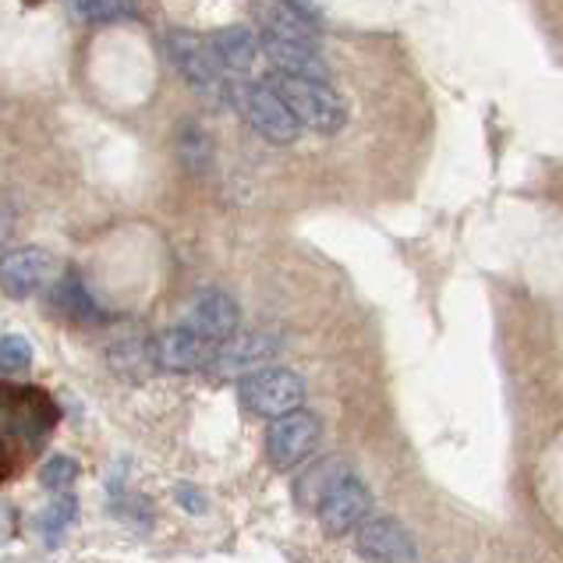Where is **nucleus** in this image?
<instances>
[{
    "instance_id": "nucleus-14",
    "label": "nucleus",
    "mask_w": 563,
    "mask_h": 563,
    "mask_svg": "<svg viewBox=\"0 0 563 563\" xmlns=\"http://www.w3.org/2000/svg\"><path fill=\"white\" fill-rule=\"evenodd\" d=\"M213 51H217L220 68H228L234 75H249L255 68V60L263 57L260 36H255L249 25H228V29H220L217 36H213Z\"/></svg>"
},
{
    "instance_id": "nucleus-6",
    "label": "nucleus",
    "mask_w": 563,
    "mask_h": 563,
    "mask_svg": "<svg viewBox=\"0 0 563 563\" xmlns=\"http://www.w3.org/2000/svg\"><path fill=\"white\" fill-rule=\"evenodd\" d=\"M164 46H167L170 64L178 68V75L185 78L188 86H196V89H220L223 86L213 43L202 40L199 32L170 29L167 36H164Z\"/></svg>"
},
{
    "instance_id": "nucleus-19",
    "label": "nucleus",
    "mask_w": 563,
    "mask_h": 563,
    "mask_svg": "<svg viewBox=\"0 0 563 563\" xmlns=\"http://www.w3.org/2000/svg\"><path fill=\"white\" fill-rule=\"evenodd\" d=\"M110 365H114V373L121 376H139L153 365V351L139 341H118L110 347Z\"/></svg>"
},
{
    "instance_id": "nucleus-4",
    "label": "nucleus",
    "mask_w": 563,
    "mask_h": 563,
    "mask_svg": "<svg viewBox=\"0 0 563 563\" xmlns=\"http://www.w3.org/2000/svg\"><path fill=\"white\" fill-rule=\"evenodd\" d=\"M277 336L266 330H249V333H234L223 344L213 347V355L206 362V373L217 379H234V376H252L266 368L277 355Z\"/></svg>"
},
{
    "instance_id": "nucleus-17",
    "label": "nucleus",
    "mask_w": 563,
    "mask_h": 563,
    "mask_svg": "<svg viewBox=\"0 0 563 563\" xmlns=\"http://www.w3.org/2000/svg\"><path fill=\"white\" fill-rule=\"evenodd\" d=\"M344 475H347V472H344L336 461L319 464V468H312L309 475H305L301 486H298V500H301V504H309V507H319V504H323V496H327Z\"/></svg>"
},
{
    "instance_id": "nucleus-26",
    "label": "nucleus",
    "mask_w": 563,
    "mask_h": 563,
    "mask_svg": "<svg viewBox=\"0 0 563 563\" xmlns=\"http://www.w3.org/2000/svg\"><path fill=\"white\" fill-rule=\"evenodd\" d=\"M8 475V457H4V446H0V478Z\"/></svg>"
},
{
    "instance_id": "nucleus-3",
    "label": "nucleus",
    "mask_w": 563,
    "mask_h": 563,
    "mask_svg": "<svg viewBox=\"0 0 563 563\" xmlns=\"http://www.w3.org/2000/svg\"><path fill=\"white\" fill-rule=\"evenodd\" d=\"M319 437H323L319 418L309 415L305 408L284 415V418H273L269 432H266V457L277 472L301 468V464L316 454Z\"/></svg>"
},
{
    "instance_id": "nucleus-8",
    "label": "nucleus",
    "mask_w": 563,
    "mask_h": 563,
    "mask_svg": "<svg viewBox=\"0 0 563 563\" xmlns=\"http://www.w3.org/2000/svg\"><path fill=\"white\" fill-rule=\"evenodd\" d=\"M54 277V255L40 245H22L0 255V291L8 298H32Z\"/></svg>"
},
{
    "instance_id": "nucleus-10",
    "label": "nucleus",
    "mask_w": 563,
    "mask_h": 563,
    "mask_svg": "<svg viewBox=\"0 0 563 563\" xmlns=\"http://www.w3.org/2000/svg\"><path fill=\"white\" fill-rule=\"evenodd\" d=\"M153 351V365L164 368L174 376H188V373H206V362L213 355V344H206L199 333H191L188 327H174L164 330L150 344Z\"/></svg>"
},
{
    "instance_id": "nucleus-25",
    "label": "nucleus",
    "mask_w": 563,
    "mask_h": 563,
    "mask_svg": "<svg viewBox=\"0 0 563 563\" xmlns=\"http://www.w3.org/2000/svg\"><path fill=\"white\" fill-rule=\"evenodd\" d=\"M178 496H181V504H185V507H191V510H202V496H199L196 489H181Z\"/></svg>"
},
{
    "instance_id": "nucleus-22",
    "label": "nucleus",
    "mask_w": 563,
    "mask_h": 563,
    "mask_svg": "<svg viewBox=\"0 0 563 563\" xmlns=\"http://www.w3.org/2000/svg\"><path fill=\"white\" fill-rule=\"evenodd\" d=\"M75 514H78L75 496H57V500L51 504V510L43 514V532L46 536H60L64 528L75 521Z\"/></svg>"
},
{
    "instance_id": "nucleus-2",
    "label": "nucleus",
    "mask_w": 563,
    "mask_h": 563,
    "mask_svg": "<svg viewBox=\"0 0 563 563\" xmlns=\"http://www.w3.org/2000/svg\"><path fill=\"white\" fill-rule=\"evenodd\" d=\"M305 400V383L291 368H260L241 379V408L255 418H284L301 408Z\"/></svg>"
},
{
    "instance_id": "nucleus-20",
    "label": "nucleus",
    "mask_w": 563,
    "mask_h": 563,
    "mask_svg": "<svg viewBox=\"0 0 563 563\" xmlns=\"http://www.w3.org/2000/svg\"><path fill=\"white\" fill-rule=\"evenodd\" d=\"M32 365V347L25 336L19 333H4L0 336V373H25V368Z\"/></svg>"
},
{
    "instance_id": "nucleus-7",
    "label": "nucleus",
    "mask_w": 563,
    "mask_h": 563,
    "mask_svg": "<svg viewBox=\"0 0 563 563\" xmlns=\"http://www.w3.org/2000/svg\"><path fill=\"white\" fill-rule=\"evenodd\" d=\"M316 514H319V525H323V532H330V536L358 532V528L368 521V514H373V493H368V486H365L362 478L344 475L323 496V504L316 507Z\"/></svg>"
},
{
    "instance_id": "nucleus-9",
    "label": "nucleus",
    "mask_w": 563,
    "mask_h": 563,
    "mask_svg": "<svg viewBox=\"0 0 563 563\" xmlns=\"http://www.w3.org/2000/svg\"><path fill=\"white\" fill-rule=\"evenodd\" d=\"M238 323H241V312H238V301L220 291V287H206L202 295H196V301H191L188 309V319L185 327L191 333H199L206 344H223L228 336L238 333Z\"/></svg>"
},
{
    "instance_id": "nucleus-5",
    "label": "nucleus",
    "mask_w": 563,
    "mask_h": 563,
    "mask_svg": "<svg viewBox=\"0 0 563 563\" xmlns=\"http://www.w3.org/2000/svg\"><path fill=\"white\" fill-rule=\"evenodd\" d=\"M238 107L241 114L249 118V124L260 132L273 146H291L301 135V124L291 118V110L284 107V100L273 92L269 82H249L238 92Z\"/></svg>"
},
{
    "instance_id": "nucleus-12",
    "label": "nucleus",
    "mask_w": 563,
    "mask_h": 563,
    "mask_svg": "<svg viewBox=\"0 0 563 563\" xmlns=\"http://www.w3.org/2000/svg\"><path fill=\"white\" fill-rule=\"evenodd\" d=\"M263 57L277 68V75H291V78H312V82H330V68L327 60L319 57V46H305V43H287V40H266L260 36Z\"/></svg>"
},
{
    "instance_id": "nucleus-21",
    "label": "nucleus",
    "mask_w": 563,
    "mask_h": 563,
    "mask_svg": "<svg viewBox=\"0 0 563 563\" xmlns=\"http://www.w3.org/2000/svg\"><path fill=\"white\" fill-rule=\"evenodd\" d=\"M75 478H78V464L71 457H51V461H46V468H43V486L46 489L64 493L68 486H75Z\"/></svg>"
},
{
    "instance_id": "nucleus-11",
    "label": "nucleus",
    "mask_w": 563,
    "mask_h": 563,
    "mask_svg": "<svg viewBox=\"0 0 563 563\" xmlns=\"http://www.w3.org/2000/svg\"><path fill=\"white\" fill-rule=\"evenodd\" d=\"M358 553L373 563H418L411 532L394 518H368L358 528Z\"/></svg>"
},
{
    "instance_id": "nucleus-13",
    "label": "nucleus",
    "mask_w": 563,
    "mask_h": 563,
    "mask_svg": "<svg viewBox=\"0 0 563 563\" xmlns=\"http://www.w3.org/2000/svg\"><path fill=\"white\" fill-rule=\"evenodd\" d=\"M252 14H255V25H260V36H266V40L319 46L316 43V25L309 19H301L295 8H287L284 0H255Z\"/></svg>"
},
{
    "instance_id": "nucleus-18",
    "label": "nucleus",
    "mask_w": 563,
    "mask_h": 563,
    "mask_svg": "<svg viewBox=\"0 0 563 563\" xmlns=\"http://www.w3.org/2000/svg\"><path fill=\"white\" fill-rule=\"evenodd\" d=\"M71 8L82 14L86 22H96V25L121 22V19H132L135 14L132 0H71Z\"/></svg>"
},
{
    "instance_id": "nucleus-16",
    "label": "nucleus",
    "mask_w": 563,
    "mask_h": 563,
    "mask_svg": "<svg viewBox=\"0 0 563 563\" xmlns=\"http://www.w3.org/2000/svg\"><path fill=\"white\" fill-rule=\"evenodd\" d=\"M54 305H57V312H64L68 319H96V301L89 298V291L78 277H64L54 287Z\"/></svg>"
},
{
    "instance_id": "nucleus-15",
    "label": "nucleus",
    "mask_w": 563,
    "mask_h": 563,
    "mask_svg": "<svg viewBox=\"0 0 563 563\" xmlns=\"http://www.w3.org/2000/svg\"><path fill=\"white\" fill-rule=\"evenodd\" d=\"M178 159L191 174H206L213 167V139H209L202 124L188 121L178 128Z\"/></svg>"
},
{
    "instance_id": "nucleus-24",
    "label": "nucleus",
    "mask_w": 563,
    "mask_h": 563,
    "mask_svg": "<svg viewBox=\"0 0 563 563\" xmlns=\"http://www.w3.org/2000/svg\"><path fill=\"white\" fill-rule=\"evenodd\" d=\"M14 231V209L8 199H0V241H8Z\"/></svg>"
},
{
    "instance_id": "nucleus-23",
    "label": "nucleus",
    "mask_w": 563,
    "mask_h": 563,
    "mask_svg": "<svg viewBox=\"0 0 563 563\" xmlns=\"http://www.w3.org/2000/svg\"><path fill=\"white\" fill-rule=\"evenodd\" d=\"M287 8H295L301 19H309L312 25L319 22V0H284Z\"/></svg>"
},
{
    "instance_id": "nucleus-1",
    "label": "nucleus",
    "mask_w": 563,
    "mask_h": 563,
    "mask_svg": "<svg viewBox=\"0 0 563 563\" xmlns=\"http://www.w3.org/2000/svg\"><path fill=\"white\" fill-rule=\"evenodd\" d=\"M273 92L280 96L284 107L291 110V118L301 128H312L319 135L341 132L347 121V107L341 96L333 92L330 82H312V78H291V75H273Z\"/></svg>"
}]
</instances>
